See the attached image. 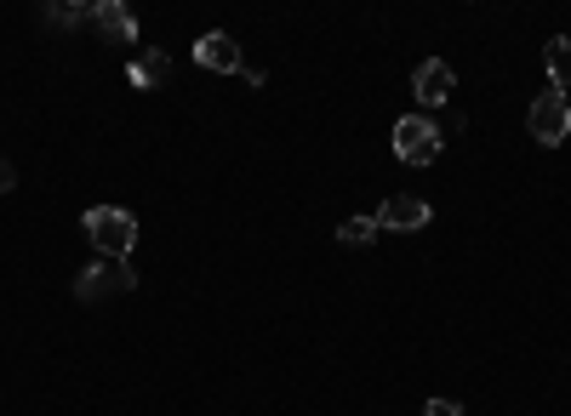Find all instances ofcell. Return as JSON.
Returning <instances> with one entry per match:
<instances>
[{
	"label": "cell",
	"instance_id": "cell-1",
	"mask_svg": "<svg viewBox=\"0 0 571 416\" xmlns=\"http://www.w3.org/2000/svg\"><path fill=\"white\" fill-rule=\"evenodd\" d=\"M86 239L97 246V257H126L138 246V217L126 205H92L86 212Z\"/></svg>",
	"mask_w": 571,
	"mask_h": 416
},
{
	"label": "cell",
	"instance_id": "cell-2",
	"mask_svg": "<svg viewBox=\"0 0 571 416\" xmlns=\"http://www.w3.org/2000/svg\"><path fill=\"white\" fill-rule=\"evenodd\" d=\"M138 286V274H131L126 257H104V263H92L86 274H75V297L81 302H104V297H120Z\"/></svg>",
	"mask_w": 571,
	"mask_h": 416
},
{
	"label": "cell",
	"instance_id": "cell-3",
	"mask_svg": "<svg viewBox=\"0 0 571 416\" xmlns=\"http://www.w3.org/2000/svg\"><path fill=\"white\" fill-rule=\"evenodd\" d=\"M441 143H446L441 126L423 120V115H406V120L394 126V154L406 160V166H429L434 154H441Z\"/></svg>",
	"mask_w": 571,
	"mask_h": 416
},
{
	"label": "cell",
	"instance_id": "cell-4",
	"mask_svg": "<svg viewBox=\"0 0 571 416\" xmlns=\"http://www.w3.org/2000/svg\"><path fill=\"white\" fill-rule=\"evenodd\" d=\"M531 137H537V143H565V137H571V103H565V92H543V97H537L531 103Z\"/></svg>",
	"mask_w": 571,
	"mask_h": 416
},
{
	"label": "cell",
	"instance_id": "cell-5",
	"mask_svg": "<svg viewBox=\"0 0 571 416\" xmlns=\"http://www.w3.org/2000/svg\"><path fill=\"white\" fill-rule=\"evenodd\" d=\"M452 86H457V75H452V63H446V57H423V63H417L412 92H417L423 109H441V103L452 97Z\"/></svg>",
	"mask_w": 571,
	"mask_h": 416
},
{
	"label": "cell",
	"instance_id": "cell-6",
	"mask_svg": "<svg viewBox=\"0 0 571 416\" xmlns=\"http://www.w3.org/2000/svg\"><path fill=\"white\" fill-rule=\"evenodd\" d=\"M194 63L212 68V75H241V46H234V34L212 29V34H200V41H194Z\"/></svg>",
	"mask_w": 571,
	"mask_h": 416
},
{
	"label": "cell",
	"instance_id": "cell-7",
	"mask_svg": "<svg viewBox=\"0 0 571 416\" xmlns=\"http://www.w3.org/2000/svg\"><path fill=\"white\" fill-rule=\"evenodd\" d=\"M92 23H97V34H104L109 46H131V41H138V18H131V7H120V0H97Z\"/></svg>",
	"mask_w": 571,
	"mask_h": 416
},
{
	"label": "cell",
	"instance_id": "cell-8",
	"mask_svg": "<svg viewBox=\"0 0 571 416\" xmlns=\"http://www.w3.org/2000/svg\"><path fill=\"white\" fill-rule=\"evenodd\" d=\"M434 212L417 200V194H394V200H383L378 205V228H394V234H412V228H423Z\"/></svg>",
	"mask_w": 571,
	"mask_h": 416
},
{
	"label": "cell",
	"instance_id": "cell-9",
	"mask_svg": "<svg viewBox=\"0 0 571 416\" xmlns=\"http://www.w3.org/2000/svg\"><path fill=\"white\" fill-rule=\"evenodd\" d=\"M126 75H131V86H166V75H172V57L155 46V52H144L138 63H131Z\"/></svg>",
	"mask_w": 571,
	"mask_h": 416
},
{
	"label": "cell",
	"instance_id": "cell-10",
	"mask_svg": "<svg viewBox=\"0 0 571 416\" xmlns=\"http://www.w3.org/2000/svg\"><path fill=\"white\" fill-rule=\"evenodd\" d=\"M543 63H549V75H554V92L571 86V41L565 34H554V41L543 46Z\"/></svg>",
	"mask_w": 571,
	"mask_h": 416
},
{
	"label": "cell",
	"instance_id": "cell-11",
	"mask_svg": "<svg viewBox=\"0 0 571 416\" xmlns=\"http://www.w3.org/2000/svg\"><path fill=\"white\" fill-rule=\"evenodd\" d=\"M378 239V217H349L338 223V246H372Z\"/></svg>",
	"mask_w": 571,
	"mask_h": 416
},
{
	"label": "cell",
	"instance_id": "cell-12",
	"mask_svg": "<svg viewBox=\"0 0 571 416\" xmlns=\"http://www.w3.org/2000/svg\"><path fill=\"white\" fill-rule=\"evenodd\" d=\"M86 18H92V7H46V23H57V29L86 23Z\"/></svg>",
	"mask_w": 571,
	"mask_h": 416
},
{
	"label": "cell",
	"instance_id": "cell-13",
	"mask_svg": "<svg viewBox=\"0 0 571 416\" xmlns=\"http://www.w3.org/2000/svg\"><path fill=\"white\" fill-rule=\"evenodd\" d=\"M12 189H18V166L0 154V194H12Z\"/></svg>",
	"mask_w": 571,
	"mask_h": 416
},
{
	"label": "cell",
	"instance_id": "cell-14",
	"mask_svg": "<svg viewBox=\"0 0 571 416\" xmlns=\"http://www.w3.org/2000/svg\"><path fill=\"white\" fill-rule=\"evenodd\" d=\"M423 416H463V405H452V399H429Z\"/></svg>",
	"mask_w": 571,
	"mask_h": 416
}]
</instances>
